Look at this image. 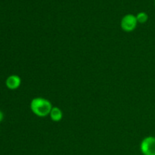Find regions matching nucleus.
<instances>
[{
	"mask_svg": "<svg viewBox=\"0 0 155 155\" xmlns=\"http://www.w3.org/2000/svg\"><path fill=\"white\" fill-rule=\"evenodd\" d=\"M49 117L53 122H59L63 118V113L59 107H52L51 111H50Z\"/></svg>",
	"mask_w": 155,
	"mask_h": 155,
	"instance_id": "5",
	"label": "nucleus"
},
{
	"mask_svg": "<svg viewBox=\"0 0 155 155\" xmlns=\"http://www.w3.org/2000/svg\"><path fill=\"white\" fill-rule=\"evenodd\" d=\"M136 17L138 23H139V24H145L148 20V15H147V13L144 12H139Z\"/></svg>",
	"mask_w": 155,
	"mask_h": 155,
	"instance_id": "6",
	"label": "nucleus"
},
{
	"mask_svg": "<svg viewBox=\"0 0 155 155\" xmlns=\"http://www.w3.org/2000/svg\"><path fill=\"white\" fill-rule=\"evenodd\" d=\"M138 24L137 19L135 15L128 14L122 18L120 21V27L124 31L130 33L133 32L136 28Z\"/></svg>",
	"mask_w": 155,
	"mask_h": 155,
	"instance_id": "3",
	"label": "nucleus"
},
{
	"mask_svg": "<svg viewBox=\"0 0 155 155\" xmlns=\"http://www.w3.org/2000/svg\"><path fill=\"white\" fill-rule=\"evenodd\" d=\"M21 84V79L18 75H11L6 79L5 85L8 89L15 90L20 87Z\"/></svg>",
	"mask_w": 155,
	"mask_h": 155,
	"instance_id": "4",
	"label": "nucleus"
},
{
	"mask_svg": "<svg viewBox=\"0 0 155 155\" xmlns=\"http://www.w3.org/2000/svg\"><path fill=\"white\" fill-rule=\"evenodd\" d=\"M3 119H4V114H3L2 110H0V122H2Z\"/></svg>",
	"mask_w": 155,
	"mask_h": 155,
	"instance_id": "7",
	"label": "nucleus"
},
{
	"mask_svg": "<svg viewBox=\"0 0 155 155\" xmlns=\"http://www.w3.org/2000/svg\"><path fill=\"white\" fill-rule=\"evenodd\" d=\"M154 5H155V0H154Z\"/></svg>",
	"mask_w": 155,
	"mask_h": 155,
	"instance_id": "8",
	"label": "nucleus"
},
{
	"mask_svg": "<svg viewBox=\"0 0 155 155\" xmlns=\"http://www.w3.org/2000/svg\"><path fill=\"white\" fill-rule=\"evenodd\" d=\"M140 150L143 155H155V137L147 136L140 144Z\"/></svg>",
	"mask_w": 155,
	"mask_h": 155,
	"instance_id": "2",
	"label": "nucleus"
},
{
	"mask_svg": "<svg viewBox=\"0 0 155 155\" xmlns=\"http://www.w3.org/2000/svg\"><path fill=\"white\" fill-rule=\"evenodd\" d=\"M30 110L36 116L39 117H45L49 115L52 108V104L46 98L36 97L32 99L30 102Z\"/></svg>",
	"mask_w": 155,
	"mask_h": 155,
	"instance_id": "1",
	"label": "nucleus"
}]
</instances>
